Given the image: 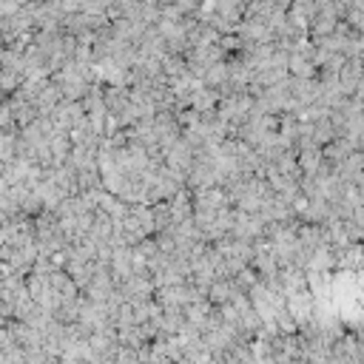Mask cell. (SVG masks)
Masks as SVG:
<instances>
[{
  "mask_svg": "<svg viewBox=\"0 0 364 364\" xmlns=\"http://www.w3.org/2000/svg\"><path fill=\"white\" fill-rule=\"evenodd\" d=\"M199 299H205V293H202L199 287H193L191 282L173 284V287H159V290L154 293V301H156L162 310H185L188 304H193V301H199Z\"/></svg>",
  "mask_w": 364,
  "mask_h": 364,
  "instance_id": "obj_1",
  "label": "cell"
},
{
  "mask_svg": "<svg viewBox=\"0 0 364 364\" xmlns=\"http://www.w3.org/2000/svg\"><path fill=\"white\" fill-rule=\"evenodd\" d=\"M264 222L256 216V213H245V210H236L233 208V216H230V239H239V242H247V245H259L264 242Z\"/></svg>",
  "mask_w": 364,
  "mask_h": 364,
  "instance_id": "obj_2",
  "label": "cell"
},
{
  "mask_svg": "<svg viewBox=\"0 0 364 364\" xmlns=\"http://www.w3.org/2000/svg\"><path fill=\"white\" fill-rule=\"evenodd\" d=\"M193 162H196V151H193V145L185 142L182 136H179L173 145H168V148L162 151V165L171 168L173 173H179L182 179L188 176V171L193 168Z\"/></svg>",
  "mask_w": 364,
  "mask_h": 364,
  "instance_id": "obj_3",
  "label": "cell"
},
{
  "mask_svg": "<svg viewBox=\"0 0 364 364\" xmlns=\"http://www.w3.org/2000/svg\"><path fill=\"white\" fill-rule=\"evenodd\" d=\"M119 293L125 296V301H148L156 293V284L151 279V273H134L119 284Z\"/></svg>",
  "mask_w": 364,
  "mask_h": 364,
  "instance_id": "obj_4",
  "label": "cell"
},
{
  "mask_svg": "<svg viewBox=\"0 0 364 364\" xmlns=\"http://www.w3.org/2000/svg\"><path fill=\"white\" fill-rule=\"evenodd\" d=\"M236 296H245V293L236 287L233 279H216V282L208 287V293H205V299H208L213 307H225V304H230Z\"/></svg>",
  "mask_w": 364,
  "mask_h": 364,
  "instance_id": "obj_5",
  "label": "cell"
},
{
  "mask_svg": "<svg viewBox=\"0 0 364 364\" xmlns=\"http://www.w3.org/2000/svg\"><path fill=\"white\" fill-rule=\"evenodd\" d=\"M165 205H168V213H171V222H173V225L193 219V196H191L188 188H182V191H179L173 199H168Z\"/></svg>",
  "mask_w": 364,
  "mask_h": 364,
  "instance_id": "obj_6",
  "label": "cell"
},
{
  "mask_svg": "<svg viewBox=\"0 0 364 364\" xmlns=\"http://www.w3.org/2000/svg\"><path fill=\"white\" fill-rule=\"evenodd\" d=\"M336 77H338V85H341L344 97H353L355 85H358L361 77H364V63H361V60H347Z\"/></svg>",
  "mask_w": 364,
  "mask_h": 364,
  "instance_id": "obj_7",
  "label": "cell"
},
{
  "mask_svg": "<svg viewBox=\"0 0 364 364\" xmlns=\"http://www.w3.org/2000/svg\"><path fill=\"white\" fill-rule=\"evenodd\" d=\"M333 173L341 179V182H347V185H353L361 173H364V154L361 151H353L347 159H341L336 168H333Z\"/></svg>",
  "mask_w": 364,
  "mask_h": 364,
  "instance_id": "obj_8",
  "label": "cell"
},
{
  "mask_svg": "<svg viewBox=\"0 0 364 364\" xmlns=\"http://www.w3.org/2000/svg\"><path fill=\"white\" fill-rule=\"evenodd\" d=\"M333 259H336V264H341V267H355V264L364 259V245L338 247V250H333Z\"/></svg>",
  "mask_w": 364,
  "mask_h": 364,
  "instance_id": "obj_9",
  "label": "cell"
},
{
  "mask_svg": "<svg viewBox=\"0 0 364 364\" xmlns=\"http://www.w3.org/2000/svg\"><path fill=\"white\" fill-rule=\"evenodd\" d=\"M353 188H355V191H358V193L364 196V173H361V176H358V179L353 182Z\"/></svg>",
  "mask_w": 364,
  "mask_h": 364,
  "instance_id": "obj_10",
  "label": "cell"
}]
</instances>
